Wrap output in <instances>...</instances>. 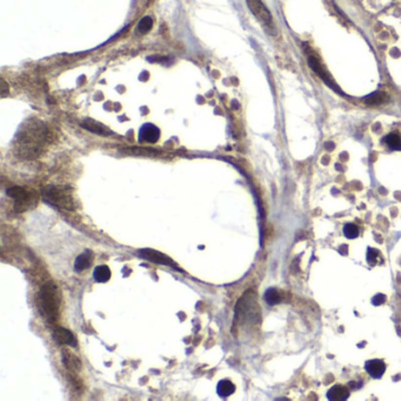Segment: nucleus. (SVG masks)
Returning <instances> with one entry per match:
<instances>
[{"label": "nucleus", "mask_w": 401, "mask_h": 401, "mask_svg": "<svg viewBox=\"0 0 401 401\" xmlns=\"http://www.w3.org/2000/svg\"><path fill=\"white\" fill-rule=\"evenodd\" d=\"M50 144V131L38 119L27 120L18 131L14 140V153L20 159L39 158Z\"/></svg>", "instance_id": "nucleus-1"}, {"label": "nucleus", "mask_w": 401, "mask_h": 401, "mask_svg": "<svg viewBox=\"0 0 401 401\" xmlns=\"http://www.w3.org/2000/svg\"><path fill=\"white\" fill-rule=\"evenodd\" d=\"M38 308L40 314L48 322H54L58 319L61 305V293L58 286L53 281H48L40 288L38 293Z\"/></svg>", "instance_id": "nucleus-2"}, {"label": "nucleus", "mask_w": 401, "mask_h": 401, "mask_svg": "<svg viewBox=\"0 0 401 401\" xmlns=\"http://www.w3.org/2000/svg\"><path fill=\"white\" fill-rule=\"evenodd\" d=\"M236 319L242 325H253L260 320V307L253 291H247L236 306Z\"/></svg>", "instance_id": "nucleus-3"}, {"label": "nucleus", "mask_w": 401, "mask_h": 401, "mask_svg": "<svg viewBox=\"0 0 401 401\" xmlns=\"http://www.w3.org/2000/svg\"><path fill=\"white\" fill-rule=\"evenodd\" d=\"M42 197L46 201L62 210L73 211L76 208L72 191L65 186L50 185L42 190Z\"/></svg>", "instance_id": "nucleus-4"}, {"label": "nucleus", "mask_w": 401, "mask_h": 401, "mask_svg": "<svg viewBox=\"0 0 401 401\" xmlns=\"http://www.w3.org/2000/svg\"><path fill=\"white\" fill-rule=\"evenodd\" d=\"M7 196L12 198L14 202V210L19 213L33 210L39 201V196L32 188L13 186L8 188Z\"/></svg>", "instance_id": "nucleus-5"}, {"label": "nucleus", "mask_w": 401, "mask_h": 401, "mask_svg": "<svg viewBox=\"0 0 401 401\" xmlns=\"http://www.w3.org/2000/svg\"><path fill=\"white\" fill-rule=\"evenodd\" d=\"M247 1L248 7L252 11V13L257 17V19L267 28L273 27V19L270 11L265 6V4L261 0H246Z\"/></svg>", "instance_id": "nucleus-6"}, {"label": "nucleus", "mask_w": 401, "mask_h": 401, "mask_svg": "<svg viewBox=\"0 0 401 401\" xmlns=\"http://www.w3.org/2000/svg\"><path fill=\"white\" fill-rule=\"evenodd\" d=\"M139 254H140V257L144 258V259H147L152 262L158 263V265H166V266L176 267V265H174V262L172 261L170 258L166 257L165 254L160 253V252H157L154 250H140Z\"/></svg>", "instance_id": "nucleus-7"}, {"label": "nucleus", "mask_w": 401, "mask_h": 401, "mask_svg": "<svg viewBox=\"0 0 401 401\" xmlns=\"http://www.w3.org/2000/svg\"><path fill=\"white\" fill-rule=\"evenodd\" d=\"M53 337L54 340L58 343H60V345L71 346V347H76L77 346L76 337H74L72 332L67 328L57 327L53 332Z\"/></svg>", "instance_id": "nucleus-8"}, {"label": "nucleus", "mask_w": 401, "mask_h": 401, "mask_svg": "<svg viewBox=\"0 0 401 401\" xmlns=\"http://www.w3.org/2000/svg\"><path fill=\"white\" fill-rule=\"evenodd\" d=\"M365 369L372 378L380 379L386 371V363L380 359H372L365 363Z\"/></svg>", "instance_id": "nucleus-9"}, {"label": "nucleus", "mask_w": 401, "mask_h": 401, "mask_svg": "<svg viewBox=\"0 0 401 401\" xmlns=\"http://www.w3.org/2000/svg\"><path fill=\"white\" fill-rule=\"evenodd\" d=\"M93 260H94L93 252L90 250L85 251L84 253L79 254V256L77 257L76 261H74V271L80 273V272L87 270V268L91 267Z\"/></svg>", "instance_id": "nucleus-10"}, {"label": "nucleus", "mask_w": 401, "mask_h": 401, "mask_svg": "<svg viewBox=\"0 0 401 401\" xmlns=\"http://www.w3.org/2000/svg\"><path fill=\"white\" fill-rule=\"evenodd\" d=\"M61 354H62V362H64V365L66 366V367L74 372L80 371V368H81V361H80V359L77 357L76 354H73L72 352L68 351V349H66V348L62 349Z\"/></svg>", "instance_id": "nucleus-11"}, {"label": "nucleus", "mask_w": 401, "mask_h": 401, "mask_svg": "<svg viewBox=\"0 0 401 401\" xmlns=\"http://www.w3.org/2000/svg\"><path fill=\"white\" fill-rule=\"evenodd\" d=\"M327 398L332 401H342L349 398V389L346 386L334 385L327 392Z\"/></svg>", "instance_id": "nucleus-12"}, {"label": "nucleus", "mask_w": 401, "mask_h": 401, "mask_svg": "<svg viewBox=\"0 0 401 401\" xmlns=\"http://www.w3.org/2000/svg\"><path fill=\"white\" fill-rule=\"evenodd\" d=\"M81 126L85 127L86 130L91 131L92 133L99 134V136H110L111 134V132L108 131L105 126H102L97 121H93V120H86V121L82 122Z\"/></svg>", "instance_id": "nucleus-13"}, {"label": "nucleus", "mask_w": 401, "mask_h": 401, "mask_svg": "<svg viewBox=\"0 0 401 401\" xmlns=\"http://www.w3.org/2000/svg\"><path fill=\"white\" fill-rule=\"evenodd\" d=\"M236 386L230 380H220L217 385V392L221 398H227L234 393Z\"/></svg>", "instance_id": "nucleus-14"}, {"label": "nucleus", "mask_w": 401, "mask_h": 401, "mask_svg": "<svg viewBox=\"0 0 401 401\" xmlns=\"http://www.w3.org/2000/svg\"><path fill=\"white\" fill-rule=\"evenodd\" d=\"M93 278L97 282L108 281L111 278V270L108 268V266H106V265L97 266V267L94 268Z\"/></svg>", "instance_id": "nucleus-15"}, {"label": "nucleus", "mask_w": 401, "mask_h": 401, "mask_svg": "<svg viewBox=\"0 0 401 401\" xmlns=\"http://www.w3.org/2000/svg\"><path fill=\"white\" fill-rule=\"evenodd\" d=\"M159 138V132L157 128H154L153 126H148L142 130V132H140V140L146 142H156Z\"/></svg>", "instance_id": "nucleus-16"}, {"label": "nucleus", "mask_w": 401, "mask_h": 401, "mask_svg": "<svg viewBox=\"0 0 401 401\" xmlns=\"http://www.w3.org/2000/svg\"><path fill=\"white\" fill-rule=\"evenodd\" d=\"M281 298H280L279 292L277 291L276 288H268L265 293V301L268 303V305L274 306L278 305L280 302Z\"/></svg>", "instance_id": "nucleus-17"}, {"label": "nucleus", "mask_w": 401, "mask_h": 401, "mask_svg": "<svg viewBox=\"0 0 401 401\" xmlns=\"http://www.w3.org/2000/svg\"><path fill=\"white\" fill-rule=\"evenodd\" d=\"M385 142L391 150L400 151L401 150V139L398 134L391 133L385 138Z\"/></svg>", "instance_id": "nucleus-18"}, {"label": "nucleus", "mask_w": 401, "mask_h": 401, "mask_svg": "<svg viewBox=\"0 0 401 401\" xmlns=\"http://www.w3.org/2000/svg\"><path fill=\"white\" fill-rule=\"evenodd\" d=\"M152 27H153V20H152L151 17H144V18L139 21L137 31H138L140 34H146L150 32Z\"/></svg>", "instance_id": "nucleus-19"}, {"label": "nucleus", "mask_w": 401, "mask_h": 401, "mask_svg": "<svg viewBox=\"0 0 401 401\" xmlns=\"http://www.w3.org/2000/svg\"><path fill=\"white\" fill-rule=\"evenodd\" d=\"M386 100H387V96H386L385 93L377 92V93L371 94V96H368L367 98L365 99V101L367 102L368 105H377V104H381V102L386 101Z\"/></svg>", "instance_id": "nucleus-20"}, {"label": "nucleus", "mask_w": 401, "mask_h": 401, "mask_svg": "<svg viewBox=\"0 0 401 401\" xmlns=\"http://www.w3.org/2000/svg\"><path fill=\"white\" fill-rule=\"evenodd\" d=\"M343 236H345L347 239H355L359 236V228H358L357 225L354 224H347L343 226Z\"/></svg>", "instance_id": "nucleus-21"}, {"label": "nucleus", "mask_w": 401, "mask_h": 401, "mask_svg": "<svg viewBox=\"0 0 401 401\" xmlns=\"http://www.w3.org/2000/svg\"><path fill=\"white\" fill-rule=\"evenodd\" d=\"M380 260V251L375 248H368L367 251V261L369 265H377Z\"/></svg>", "instance_id": "nucleus-22"}, {"label": "nucleus", "mask_w": 401, "mask_h": 401, "mask_svg": "<svg viewBox=\"0 0 401 401\" xmlns=\"http://www.w3.org/2000/svg\"><path fill=\"white\" fill-rule=\"evenodd\" d=\"M386 301V297L383 296V294H377V296L373 297V299H372V303L375 306H379L381 305Z\"/></svg>", "instance_id": "nucleus-23"}]
</instances>
